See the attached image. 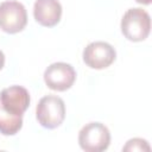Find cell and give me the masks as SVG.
Listing matches in <instances>:
<instances>
[{
	"label": "cell",
	"instance_id": "cell-6",
	"mask_svg": "<svg viewBox=\"0 0 152 152\" xmlns=\"http://www.w3.org/2000/svg\"><path fill=\"white\" fill-rule=\"evenodd\" d=\"M115 58L116 51L107 42H93L83 50V62L91 69L108 68Z\"/></svg>",
	"mask_w": 152,
	"mask_h": 152
},
{
	"label": "cell",
	"instance_id": "cell-4",
	"mask_svg": "<svg viewBox=\"0 0 152 152\" xmlns=\"http://www.w3.org/2000/svg\"><path fill=\"white\" fill-rule=\"evenodd\" d=\"M27 12L25 6L15 0H7L0 4V28L7 33H17L25 28Z\"/></svg>",
	"mask_w": 152,
	"mask_h": 152
},
{
	"label": "cell",
	"instance_id": "cell-8",
	"mask_svg": "<svg viewBox=\"0 0 152 152\" xmlns=\"http://www.w3.org/2000/svg\"><path fill=\"white\" fill-rule=\"evenodd\" d=\"M33 15L37 23L45 27L57 25L62 17V5L58 0H36Z\"/></svg>",
	"mask_w": 152,
	"mask_h": 152
},
{
	"label": "cell",
	"instance_id": "cell-3",
	"mask_svg": "<svg viewBox=\"0 0 152 152\" xmlns=\"http://www.w3.org/2000/svg\"><path fill=\"white\" fill-rule=\"evenodd\" d=\"M78 144L87 152H101L110 144V132L101 122H89L78 133Z\"/></svg>",
	"mask_w": 152,
	"mask_h": 152
},
{
	"label": "cell",
	"instance_id": "cell-1",
	"mask_svg": "<svg viewBox=\"0 0 152 152\" xmlns=\"http://www.w3.org/2000/svg\"><path fill=\"white\" fill-rule=\"evenodd\" d=\"M151 30L150 14L140 8L134 7L125 12L121 19V32L131 42H141L147 38Z\"/></svg>",
	"mask_w": 152,
	"mask_h": 152
},
{
	"label": "cell",
	"instance_id": "cell-5",
	"mask_svg": "<svg viewBox=\"0 0 152 152\" xmlns=\"http://www.w3.org/2000/svg\"><path fill=\"white\" fill-rule=\"evenodd\" d=\"M76 80V71L72 65L64 62H56L50 64L44 71L45 84L57 91H64L74 84Z\"/></svg>",
	"mask_w": 152,
	"mask_h": 152
},
{
	"label": "cell",
	"instance_id": "cell-7",
	"mask_svg": "<svg viewBox=\"0 0 152 152\" xmlns=\"http://www.w3.org/2000/svg\"><path fill=\"white\" fill-rule=\"evenodd\" d=\"M30 94L21 86H11L1 90L0 104L7 112L17 115H23L30 106Z\"/></svg>",
	"mask_w": 152,
	"mask_h": 152
},
{
	"label": "cell",
	"instance_id": "cell-12",
	"mask_svg": "<svg viewBox=\"0 0 152 152\" xmlns=\"http://www.w3.org/2000/svg\"><path fill=\"white\" fill-rule=\"evenodd\" d=\"M135 1L139 4H142V5H150L151 4V0H135Z\"/></svg>",
	"mask_w": 152,
	"mask_h": 152
},
{
	"label": "cell",
	"instance_id": "cell-11",
	"mask_svg": "<svg viewBox=\"0 0 152 152\" xmlns=\"http://www.w3.org/2000/svg\"><path fill=\"white\" fill-rule=\"evenodd\" d=\"M4 65H5V55H4V52L0 50V70L4 68Z\"/></svg>",
	"mask_w": 152,
	"mask_h": 152
},
{
	"label": "cell",
	"instance_id": "cell-9",
	"mask_svg": "<svg viewBox=\"0 0 152 152\" xmlns=\"http://www.w3.org/2000/svg\"><path fill=\"white\" fill-rule=\"evenodd\" d=\"M23 126V115H17L7 112L0 104V133L4 135L17 134Z\"/></svg>",
	"mask_w": 152,
	"mask_h": 152
},
{
	"label": "cell",
	"instance_id": "cell-10",
	"mask_svg": "<svg viewBox=\"0 0 152 152\" xmlns=\"http://www.w3.org/2000/svg\"><path fill=\"white\" fill-rule=\"evenodd\" d=\"M122 151H129V152H134V151H151V147L147 142V140L145 139H141V138H133V139H129L126 145L122 147Z\"/></svg>",
	"mask_w": 152,
	"mask_h": 152
},
{
	"label": "cell",
	"instance_id": "cell-2",
	"mask_svg": "<svg viewBox=\"0 0 152 152\" xmlns=\"http://www.w3.org/2000/svg\"><path fill=\"white\" fill-rule=\"evenodd\" d=\"M36 118L40 126L53 129L65 119V103L57 95L43 96L36 107Z\"/></svg>",
	"mask_w": 152,
	"mask_h": 152
}]
</instances>
